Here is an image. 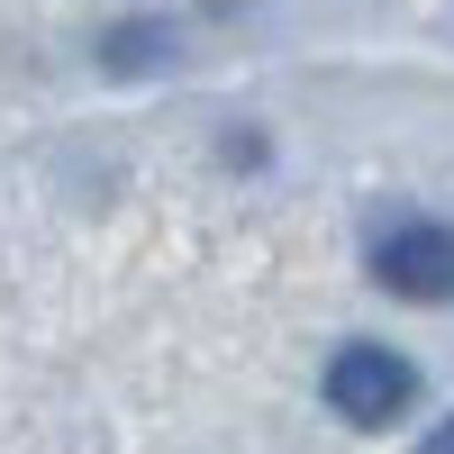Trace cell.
Instances as JSON below:
<instances>
[{"mask_svg":"<svg viewBox=\"0 0 454 454\" xmlns=\"http://www.w3.org/2000/svg\"><path fill=\"white\" fill-rule=\"evenodd\" d=\"M372 282L391 300H454V227L445 218H409L372 246Z\"/></svg>","mask_w":454,"mask_h":454,"instance_id":"2","label":"cell"},{"mask_svg":"<svg viewBox=\"0 0 454 454\" xmlns=\"http://www.w3.org/2000/svg\"><path fill=\"white\" fill-rule=\"evenodd\" d=\"M419 454H454V419H445V427H436V436H427Z\"/></svg>","mask_w":454,"mask_h":454,"instance_id":"4","label":"cell"},{"mask_svg":"<svg viewBox=\"0 0 454 454\" xmlns=\"http://www.w3.org/2000/svg\"><path fill=\"white\" fill-rule=\"evenodd\" d=\"M164 55H173V27H128V36H109V46H100L109 73H145V64H164Z\"/></svg>","mask_w":454,"mask_h":454,"instance_id":"3","label":"cell"},{"mask_svg":"<svg viewBox=\"0 0 454 454\" xmlns=\"http://www.w3.org/2000/svg\"><path fill=\"white\" fill-rule=\"evenodd\" d=\"M409 400H419V364L409 355H391V346H336V364H327V409L336 419L391 427Z\"/></svg>","mask_w":454,"mask_h":454,"instance_id":"1","label":"cell"}]
</instances>
